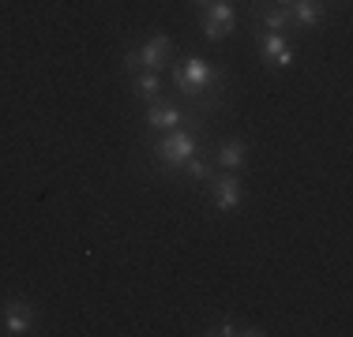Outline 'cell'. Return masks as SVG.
<instances>
[{"mask_svg": "<svg viewBox=\"0 0 353 337\" xmlns=\"http://www.w3.org/2000/svg\"><path fill=\"white\" fill-rule=\"evenodd\" d=\"M248 162V146H245V139H225L222 146H218V165L222 168H245Z\"/></svg>", "mask_w": 353, "mask_h": 337, "instance_id": "30bf717a", "label": "cell"}, {"mask_svg": "<svg viewBox=\"0 0 353 337\" xmlns=\"http://www.w3.org/2000/svg\"><path fill=\"white\" fill-rule=\"evenodd\" d=\"M143 120H147V128L150 131H173V128H181L184 120H188V116H184V109L176 105V101H150L147 105V116H143Z\"/></svg>", "mask_w": 353, "mask_h": 337, "instance_id": "52a82bcc", "label": "cell"}, {"mask_svg": "<svg viewBox=\"0 0 353 337\" xmlns=\"http://www.w3.org/2000/svg\"><path fill=\"white\" fill-rule=\"evenodd\" d=\"M184 173H188L192 180H207V176H211V162H207V157H199V150H196V154L184 162Z\"/></svg>", "mask_w": 353, "mask_h": 337, "instance_id": "7c38bea8", "label": "cell"}, {"mask_svg": "<svg viewBox=\"0 0 353 337\" xmlns=\"http://www.w3.org/2000/svg\"><path fill=\"white\" fill-rule=\"evenodd\" d=\"M214 337H237V334H248V337H259L263 330H252V326H237V323H218L214 330H211Z\"/></svg>", "mask_w": 353, "mask_h": 337, "instance_id": "4fadbf2b", "label": "cell"}, {"mask_svg": "<svg viewBox=\"0 0 353 337\" xmlns=\"http://www.w3.org/2000/svg\"><path fill=\"white\" fill-rule=\"evenodd\" d=\"M121 67L128 75H136V72H143V61H139V49H128V53L121 56Z\"/></svg>", "mask_w": 353, "mask_h": 337, "instance_id": "5bb4252c", "label": "cell"}, {"mask_svg": "<svg viewBox=\"0 0 353 337\" xmlns=\"http://www.w3.org/2000/svg\"><path fill=\"white\" fill-rule=\"evenodd\" d=\"M196 4H199V8H207V4H211V0H196Z\"/></svg>", "mask_w": 353, "mask_h": 337, "instance_id": "9a60e30c", "label": "cell"}, {"mask_svg": "<svg viewBox=\"0 0 353 337\" xmlns=\"http://www.w3.org/2000/svg\"><path fill=\"white\" fill-rule=\"evenodd\" d=\"M285 8H290V23H297L301 30H312L323 23V4L319 0H293Z\"/></svg>", "mask_w": 353, "mask_h": 337, "instance_id": "ba28073f", "label": "cell"}, {"mask_svg": "<svg viewBox=\"0 0 353 337\" xmlns=\"http://www.w3.org/2000/svg\"><path fill=\"white\" fill-rule=\"evenodd\" d=\"M233 27H237V8L230 0H211L207 8H199V30L207 41H225Z\"/></svg>", "mask_w": 353, "mask_h": 337, "instance_id": "7a4b0ae2", "label": "cell"}, {"mask_svg": "<svg viewBox=\"0 0 353 337\" xmlns=\"http://www.w3.org/2000/svg\"><path fill=\"white\" fill-rule=\"evenodd\" d=\"M285 27H290V8H271V12H263V30H271V34H282Z\"/></svg>", "mask_w": 353, "mask_h": 337, "instance_id": "8fae6325", "label": "cell"}, {"mask_svg": "<svg viewBox=\"0 0 353 337\" xmlns=\"http://www.w3.org/2000/svg\"><path fill=\"white\" fill-rule=\"evenodd\" d=\"M196 150H199V139H196V131L184 128V124L173 131H165L162 139H154V157L162 168H181Z\"/></svg>", "mask_w": 353, "mask_h": 337, "instance_id": "6da1fadb", "label": "cell"}, {"mask_svg": "<svg viewBox=\"0 0 353 337\" xmlns=\"http://www.w3.org/2000/svg\"><path fill=\"white\" fill-rule=\"evenodd\" d=\"M279 4H293V0H279Z\"/></svg>", "mask_w": 353, "mask_h": 337, "instance_id": "2e32d148", "label": "cell"}, {"mask_svg": "<svg viewBox=\"0 0 353 337\" xmlns=\"http://www.w3.org/2000/svg\"><path fill=\"white\" fill-rule=\"evenodd\" d=\"M211 180V195H214V206L222 210V214H233V210L245 202V184L237 180L233 173H225V176H207Z\"/></svg>", "mask_w": 353, "mask_h": 337, "instance_id": "3957f363", "label": "cell"}, {"mask_svg": "<svg viewBox=\"0 0 353 337\" xmlns=\"http://www.w3.org/2000/svg\"><path fill=\"white\" fill-rule=\"evenodd\" d=\"M132 94H136L139 101H158L162 98V75L158 72H147V67H143V72H136L132 75Z\"/></svg>", "mask_w": 353, "mask_h": 337, "instance_id": "9c48e42d", "label": "cell"}, {"mask_svg": "<svg viewBox=\"0 0 353 337\" xmlns=\"http://www.w3.org/2000/svg\"><path fill=\"white\" fill-rule=\"evenodd\" d=\"M173 53H176V45H173L170 34H154L150 41L139 45V61L147 72H165V67L173 64Z\"/></svg>", "mask_w": 353, "mask_h": 337, "instance_id": "5b68a950", "label": "cell"}, {"mask_svg": "<svg viewBox=\"0 0 353 337\" xmlns=\"http://www.w3.org/2000/svg\"><path fill=\"white\" fill-rule=\"evenodd\" d=\"M34 318H38V311H34V303H30V300L12 296V300L4 303V334H8V337H23V334H30Z\"/></svg>", "mask_w": 353, "mask_h": 337, "instance_id": "277c9868", "label": "cell"}, {"mask_svg": "<svg viewBox=\"0 0 353 337\" xmlns=\"http://www.w3.org/2000/svg\"><path fill=\"white\" fill-rule=\"evenodd\" d=\"M259 56H263V64L271 67V72H285V67H293V49L285 45L282 34L259 30Z\"/></svg>", "mask_w": 353, "mask_h": 337, "instance_id": "8992f818", "label": "cell"}]
</instances>
